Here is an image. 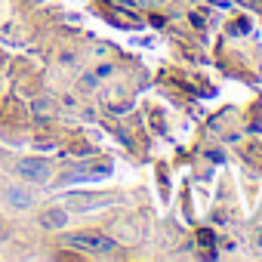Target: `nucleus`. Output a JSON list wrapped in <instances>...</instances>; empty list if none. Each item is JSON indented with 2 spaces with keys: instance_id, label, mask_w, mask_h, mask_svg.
Returning <instances> with one entry per match:
<instances>
[{
  "instance_id": "f03ea898",
  "label": "nucleus",
  "mask_w": 262,
  "mask_h": 262,
  "mask_svg": "<svg viewBox=\"0 0 262 262\" xmlns=\"http://www.w3.org/2000/svg\"><path fill=\"white\" fill-rule=\"evenodd\" d=\"M16 173H19L22 179H28V182H47L50 173H53V167H50V161H43V158H25V161L16 167Z\"/></svg>"
},
{
  "instance_id": "39448f33",
  "label": "nucleus",
  "mask_w": 262,
  "mask_h": 262,
  "mask_svg": "<svg viewBox=\"0 0 262 262\" xmlns=\"http://www.w3.org/2000/svg\"><path fill=\"white\" fill-rule=\"evenodd\" d=\"M68 222V213L65 210H47L43 216H40V225L43 228H62Z\"/></svg>"
},
{
  "instance_id": "6e6552de",
  "label": "nucleus",
  "mask_w": 262,
  "mask_h": 262,
  "mask_svg": "<svg viewBox=\"0 0 262 262\" xmlns=\"http://www.w3.org/2000/svg\"><path fill=\"white\" fill-rule=\"evenodd\" d=\"M231 31H234V34H244V31H247V22H234Z\"/></svg>"
},
{
  "instance_id": "f257e3e1",
  "label": "nucleus",
  "mask_w": 262,
  "mask_h": 262,
  "mask_svg": "<svg viewBox=\"0 0 262 262\" xmlns=\"http://www.w3.org/2000/svg\"><path fill=\"white\" fill-rule=\"evenodd\" d=\"M65 247H74V250H86V253H114V241L99 234V231H77V234H68L65 237Z\"/></svg>"
},
{
  "instance_id": "1a4fd4ad",
  "label": "nucleus",
  "mask_w": 262,
  "mask_h": 262,
  "mask_svg": "<svg viewBox=\"0 0 262 262\" xmlns=\"http://www.w3.org/2000/svg\"><path fill=\"white\" fill-rule=\"evenodd\" d=\"M108 74H111V65H102V68L96 71V77H108Z\"/></svg>"
},
{
  "instance_id": "423d86ee",
  "label": "nucleus",
  "mask_w": 262,
  "mask_h": 262,
  "mask_svg": "<svg viewBox=\"0 0 262 262\" xmlns=\"http://www.w3.org/2000/svg\"><path fill=\"white\" fill-rule=\"evenodd\" d=\"M96 80H99L96 74H86V77L80 80V86H83V90H93V86H96Z\"/></svg>"
},
{
  "instance_id": "20e7f679",
  "label": "nucleus",
  "mask_w": 262,
  "mask_h": 262,
  "mask_svg": "<svg viewBox=\"0 0 262 262\" xmlns=\"http://www.w3.org/2000/svg\"><path fill=\"white\" fill-rule=\"evenodd\" d=\"M4 198L13 204V207H19V210H28L31 204H34V198H31V191L28 188H19V185H7V191H4Z\"/></svg>"
},
{
  "instance_id": "7ed1b4c3",
  "label": "nucleus",
  "mask_w": 262,
  "mask_h": 262,
  "mask_svg": "<svg viewBox=\"0 0 262 262\" xmlns=\"http://www.w3.org/2000/svg\"><path fill=\"white\" fill-rule=\"evenodd\" d=\"M108 173H111V164H108V161H93V164H77L65 179H68V182H74V179L80 182V179H102V176H108Z\"/></svg>"
},
{
  "instance_id": "0eeeda50",
  "label": "nucleus",
  "mask_w": 262,
  "mask_h": 262,
  "mask_svg": "<svg viewBox=\"0 0 262 262\" xmlns=\"http://www.w3.org/2000/svg\"><path fill=\"white\" fill-rule=\"evenodd\" d=\"M241 4L250 7V10H256V13H262V4H259V0H241Z\"/></svg>"
},
{
  "instance_id": "9d476101",
  "label": "nucleus",
  "mask_w": 262,
  "mask_h": 262,
  "mask_svg": "<svg viewBox=\"0 0 262 262\" xmlns=\"http://www.w3.org/2000/svg\"><path fill=\"white\" fill-rule=\"evenodd\" d=\"M201 244H207V247H210V244H213V234H210V231H201Z\"/></svg>"
}]
</instances>
